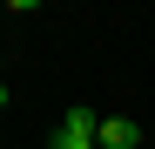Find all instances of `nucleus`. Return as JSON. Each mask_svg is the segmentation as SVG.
Listing matches in <instances>:
<instances>
[{"instance_id":"f257e3e1","label":"nucleus","mask_w":155,"mask_h":149,"mask_svg":"<svg viewBox=\"0 0 155 149\" xmlns=\"http://www.w3.org/2000/svg\"><path fill=\"white\" fill-rule=\"evenodd\" d=\"M47 149H101V115L94 109H68L61 129L47 136Z\"/></svg>"},{"instance_id":"f03ea898","label":"nucleus","mask_w":155,"mask_h":149,"mask_svg":"<svg viewBox=\"0 0 155 149\" xmlns=\"http://www.w3.org/2000/svg\"><path fill=\"white\" fill-rule=\"evenodd\" d=\"M135 142H142L135 115H101V149H135Z\"/></svg>"},{"instance_id":"7ed1b4c3","label":"nucleus","mask_w":155,"mask_h":149,"mask_svg":"<svg viewBox=\"0 0 155 149\" xmlns=\"http://www.w3.org/2000/svg\"><path fill=\"white\" fill-rule=\"evenodd\" d=\"M0 109H7V81H0Z\"/></svg>"}]
</instances>
